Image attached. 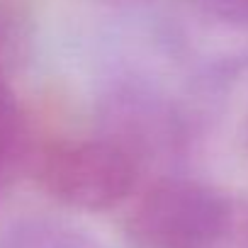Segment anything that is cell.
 <instances>
[{
    "instance_id": "cell-5",
    "label": "cell",
    "mask_w": 248,
    "mask_h": 248,
    "mask_svg": "<svg viewBox=\"0 0 248 248\" xmlns=\"http://www.w3.org/2000/svg\"><path fill=\"white\" fill-rule=\"evenodd\" d=\"M0 248H102L83 229L56 219H27L0 236Z\"/></svg>"
},
{
    "instance_id": "cell-7",
    "label": "cell",
    "mask_w": 248,
    "mask_h": 248,
    "mask_svg": "<svg viewBox=\"0 0 248 248\" xmlns=\"http://www.w3.org/2000/svg\"><path fill=\"white\" fill-rule=\"evenodd\" d=\"M207 10L224 22L248 27V0H202Z\"/></svg>"
},
{
    "instance_id": "cell-4",
    "label": "cell",
    "mask_w": 248,
    "mask_h": 248,
    "mask_svg": "<svg viewBox=\"0 0 248 248\" xmlns=\"http://www.w3.org/2000/svg\"><path fill=\"white\" fill-rule=\"evenodd\" d=\"M34 149L30 122L17 97L10 88L0 90V197L30 173Z\"/></svg>"
},
{
    "instance_id": "cell-6",
    "label": "cell",
    "mask_w": 248,
    "mask_h": 248,
    "mask_svg": "<svg viewBox=\"0 0 248 248\" xmlns=\"http://www.w3.org/2000/svg\"><path fill=\"white\" fill-rule=\"evenodd\" d=\"M27 49H30L27 17L10 0H0V90L10 88V78L25 61Z\"/></svg>"
},
{
    "instance_id": "cell-1",
    "label": "cell",
    "mask_w": 248,
    "mask_h": 248,
    "mask_svg": "<svg viewBox=\"0 0 248 248\" xmlns=\"http://www.w3.org/2000/svg\"><path fill=\"white\" fill-rule=\"evenodd\" d=\"M132 248H248V202L180 173L156 178L127 217Z\"/></svg>"
},
{
    "instance_id": "cell-2",
    "label": "cell",
    "mask_w": 248,
    "mask_h": 248,
    "mask_svg": "<svg viewBox=\"0 0 248 248\" xmlns=\"http://www.w3.org/2000/svg\"><path fill=\"white\" fill-rule=\"evenodd\" d=\"M100 137L112 141L141 175H175L190 146V127L173 100L141 80H119L100 100Z\"/></svg>"
},
{
    "instance_id": "cell-3",
    "label": "cell",
    "mask_w": 248,
    "mask_h": 248,
    "mask_svg": "<svg viewBox=\"0 0 248 248\" xmlns=\"http://www.w3.org/2000/svg\"><path fill=\"white\" fill-rule=\"evenodd\" d=\"M30 173L51 200L78 212L114 209L141 180L139 168L100 134L34 149Z\"/></svg>"
}]
</instances>
